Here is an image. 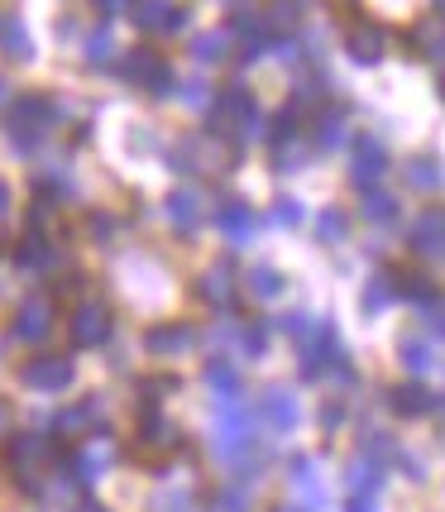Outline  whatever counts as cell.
<instances>
[{
    "label": "cell",
    "instance_id": "1",
    "mask_svg": "<svg viewBox=\"0 0 445 512\" xmlns=\"http://www.w3.org/2000/svg\"><path fill=\"white\" fill-rule=\"evenodd\" d=\"M297 345H302V374L307 379H321L340 359V335H335L331 316H307V331L297 335Z\"/></svg>",
    "mask_w": 445,
    "mask_h": 512
},
{
    "label": "cell",
    "instance_id": "2",
    "mask_svg": "<svg viewBox=\"0 0 445 512\" xmlns=\"http://www.w3.org/2000/svg\"><path fill=\"white\" fill-rule=\"evenodd\" d=\"M211 120H216V130L211 134H225L230 125H235L240 134H259V106H254V96H249L245 87H225Z\"/></svg>",
    "mask_w": 445,
    "mask_h": 512
},
{
    "label": "cell",
    "instance_id": "3",
    "mask_svg": "<svg viewBox=\"0 0 445 512\" xmlns=\"http://www.w3.org/2000/svg\"><path fill=\"white\" fill-rule=\"evenodd\" d=\"M125 77H130L134 87H149L154 96H163V91L173 87V67L163 63L154 48H134L130 58H125Z\"/></svg>",
    "mask_w": 445,
    "mask_h": 512
},
{
    "label": "cell",
    "instance_id": "4",
    "mask_svg": "<svg viewBox=\"0 0 445 512\" xmlns=\"http://www.w3.org/2000/svg\"><path fill=\"white\" fill-rule=\"evenodd\" d=\"M407 245L422 259H445V206H431L417 216V225L407 230Z\"/></svg>",
    "mask_w": 445,
    "mask_h": 512
},
{
    "label": "cell",
    "instance_id": "5",
    "mask_svg": "<svg viewBox=\"0 0 445 512\" xmlns=\"http://www.w3.org/2000/svg\"><path fill=\"white\" fill-rule=\"evenodd\" d=\"M345 53H350L355 63H364V67L383 63V53H388V34H383V24L355 20L350 24V34H345Z\"/></svg>",
    "mask_w": 445,
    "mask_h": 512
},
{
    "label": "cell",
    "instance_id": "6",
    "mask_svg": "<svg viewBox=\"0 0 445 512\" xmlns=\"http://www.w3.org/2000/svg\"><path fill=\"white\" fill-rule=\"evenodd\" d=\"M134 24L149 34H178L187 24V10L173 0H134Z\"/></svg>",
    "mask_w": 445,
    "mask_h": 512
},
{
    "label": "cell",
    "instance_id": "7",
    "mask_svg": "<svg viewBox=\"0 0 445 512\" xmlns=\"http://www.w3.org/2000/svg\"><path fill=\"white\" fill-rule=\"evenodd\" d=\"M388 173V149H383V139L374 134H359L355 139V187H374V182Z\"/></svg>",
    "mask_w": 445,
    "mask_h": 512
},
{
    "label": "cell",
    "instance_id": "8",
    "mask_svg": "<svg viewBox=\"0 0 445 512\" xmlns=\"http://www.w3.org/2000/svg\"><path fill=\"white\" fill-rule=\"evenodd\" d=\"M106 335H111V312H106L101 302H82V307L72 312V340H77L82 350L101 345Z\"/></svg>",
    "mask_w": 445,
    "mask_h": 512
},
{
    "label": "cell",
    "instance_id": "9",
    "mask_svg": "<svg viewBox=\"0 0 445 512\" xmlns=\"http://www.w3.org/2000/svg\"><path fill=\"white\" fill-rule=\"evenodd\" d=\"M249 431H254V422H249V412L245 407H235V398L221 402V426H216V446L225 450V455H235V450H245L249 446Z\"/></svg>",
    "mask_w": 445,
    "mask_h": 512
},
{
    "label": "cell",
    "instance_id": "10",
    "mask_svg": "<svg viewBox=\"0 0 445 512\" xmlns=\"http://www.w3.org/2000/svg\"><path fill=\"white\" fill-rule=\"evenodd\" d=\"M221 134H192L187 144L178 149V163H182V173H197V168H216V163H225V149L216 144Z\"/></svg>",
    "mask_w": 445,
    "mask_h": 512
},
{
    "label": "cell",
    "instance_id": "11",
    "mask_svg": "<svg viewBox=\"0 0 445 512\" xmlns=\"http://www.w3.org/2000/svg\"><path fill=\"white\" fill-rule=\"evenodd\" d=\"M388 407L398 412V417H426V412H436V393L422 388V383H398V388H388Z\"/></svg>",
    "mask_w": 445,
    "mask_h": 512
},
{
    "label": "cell",
    "instance_id": "12",
    "mask_svg": "<svg viewBox=\"0 0 445 512\" xmlns=\"http://www.w3.org/2000/svg\"><path fill=\"white\" fill-rule=\"evenodd\" d=\"M264 412H268V426H273L278 436L297 431V422H302V407H297V393H292V388H268Z\"/></svg>",
    "mask_w": 445,
    "mask_h": 512
},
{
    "label": "cell",
    "instance_id": "13",
    "mask_svg": "<svg viewBox=\"0 0 445 512\" xmlns=\"http://www.w3.org/2000/svg\"><path fill=\"white\" fill-rule=\"evenodd\" d=\"M48 326H53V302L48 297H29L20 307V316H15V335L20 340H44Z\"/></svg>",
    "mask_w": 445,
    "mask_h": 512
},
{
    "label": "cell",
    "instance_id": "14",
    "mask_svg": "<svg viewBox=\"0 0 445 512\" xmlns=\"http://www.w3.org/2000/svg\"><path fill=\"white\" fill-rule=\"evenodd\" d=\"M402 178H407V187H417V192H441L445 163L436 154H417L402 163Z\"/></svg>",
    "mask_w": 445,
    "mask_h": 512
},
{
    "label": "cell",
    "instance_id": "15",
    "mask_svg": "<svg viewBox=\"0 0 445 512\" xmlns=\"http://www.w3.org/2000/svg\"><path fill=\"white\" fill-rule=\"evenodd\" d=\"M407 48L417 58H431V63H445V29L441 20H422L412 34H407Z\"/></svg>",
    "mask_w": 445,
    "mask_h": 512
},
{
    "label": "cell",
    "instance_id": "16",
    "mask_svg": "<svg viewBox=\"0 0 445 512\" xmlns=\"http://www.w3.org/2000/svg\"><path fill=\"white\" fill-rule=\"evenodd\" d=\"M24 383H29V388H67V383H72V364H67V359H34V364H29V369H24Z\"/></svg>",
    "mask_w": 445,
    "mask_h": 512
},
{
    "label": "cell",
    "instance_id": "17",
    "mask_svg": "<svg viewBox=\"0 0 445 512\" xmlns=\"http://www.w3.org/2000/svg\"><path fill=\"white\" fill-rule=\"evenodd\" d=\"M292 489L302 493L312 508H321V503H326V484L316 479V460H312V455H297V460H292Z\"/></svg>",
    "mask_w": 445,
    "mask_h": 512
},
{
    "label": "cell",
    "instance_id": "18",
    "mask_svg": "<svg viewBox=\"0 0 445 512\" xmlns=\"http://www.w3.org/2000/svg\"><path fill=\"white\" fill-rule=\"evenodd\" d=\"M398 359H402V369H407V374H417V379L436 369V350H431L426 340H417V335H402L398 340Z\"/></svg>",
    "mask_w": 445,
    "mask_h": 512
},
{
    "label": "cell",
    "instance_id": "19",
    "mask_svg": "<svg viewBox=\"0 0 445 512\" xmlns=\"http://www.w3.org/2000/svg\"><path fill=\"white\" fill-rule=\"evenodd\" d=\"M221 230L230 245H249V235H254V211H249L245 201H230L221 206Z\"/></svg>",
    "mask_w": 445,
    "mask_h": 512
},
{
    "label": "cell",
    "instance_id": "20",
    "mask_svg": "<svg viewBox=\"0 0 445 512\" xmlns=\"http://www.w3.org/2000/svg\"><path fill=\"white\" fill-rule=\"evenodd\" d=\"M201 216H206L201 192H173V197H168V221L178 225V230H197Z\"/></svg>",
    "mask_w": 445,
    "mask_h": 512
},
{
    "label": "cell",
    "instance_id": "21",
    "mask_svg": "<svg viewBox=\"0 0 445 512\" xmlns=\"http://www.w3.org/2000/svg\"><path fill=\"white\" fill-rule=\"evenodd\" d=\"M201 297L211 302V307H230L235 302V283H230V268L216 264L206 278H201Z\"/></svg>",
    "mask_w": 445,
    "mask_h": 512
},
{
    "label": "cell",
    "instance_id": "22",
    "mask_svg": "<svg viewBox=\"0 0 445 512\" xmlns=\"http://www.w3.org/2000/svg\"><path fill=\"white\" fill-rule=\"evenodd\" d=\"M350 489H355V493H379L383 489V465H379V460L355 455V460H350Z\"/></svg>",
    "mask_w": 445,
    "mask_h": 512
},
{
    "label": "cell",
    "instance_id": "23",
    "mask_svg": "<svg viewBox=\"0 0 445 512\" xmlns=\"http://www.w3.org/2000/svg\"><path fill=\"white\" fill-rule=\"evenodd\" d=\"M187 345H192V326H154V331H149V350H154V355H173V350H187Z\"/></svg>",
    "mask_w": 445,
    "mask_h": 512
},
{
    "label": "cell",
    "instance_id": "24",
    "mask_svg": "<svg viewBox=\"0 0 445 512\" xmlns=\"http://www.w3.org/2000/svg\"><path fill=\"white\" fill-rule=\"evenodd\" d=\"M206 383H211V393H216L221 402L240 398V374H235L225 359H211V364H206Z\"/></svg>",
    "mask_w": 445,
    "mask_h": 512
},
{
    "label": "cell",
    "instance_id": "25",
    "mask_svg": "<svg viewBox=\"0 0 445 512\" xmlns=\"http://www.w3.org/2000/svg\"><path fill=\"white\" fill-rule=\"evenodd\" d=\"M340 139H345V115L340 111H321L316 115V134H312V144L316 149H326V154H331V149H340Z\"/></svg>",
    "mask_w": 445,
    "mask_h": 512
},
{
    "label": "cell",
    "instance_id": "26",
    "mask_svg": "<svg viewBox=\"0 0 445 512\" xmlns=\"http://www.w3.org/2000/svg\"><path fill=\"white\" fill-rule=\"evenodd\" d=\"M249 292L264 297V302H278V297L288 292V278H283L278 268H254V273H249Z\"/></svg>",
    "mask_w": 445,
    "mask_h": 512
},
{
    "label": "cell",
    "instance_id": "27",
    "mask_svg": "<svg viewBox=\"0 0 445 512\" xmlns=\"http://www.w3.org/2000/svg\"><path fill=\"white\" fill-rule=\"evenodd\" d=\"M393 302V273H379V278H369L364 283V292H359V307L374 316V312H383Z\"/></svg>",
    "mask_w": 445,
    "mask_h": 512
},
{
    "label": "cell",
    "instance_id": "28",
    "mask_svg": "<svg viewBox=\"0 0 445 512\" xmlns=\"http://www.w3.org/2000/svg\"><path fill=\"white\" fill-rule=\"evenodd\" d=\"M316 235H321V245H340V240L350 235V216H345L340 206H326L321 221H316Z\"/></svg>",
    "mask_w": 445,
    "mask_h": 512
},
{
    "label": "cell",
    "instance_id": "29",
    "mask_svg": "<svg viewBox=\"0 0 445 512\" xmlns=\"http://www.w3.org/2000/svg\"><path fill=\"white\" fill-rule=\"evenodd\" d=\"M364 216L379 225H393L398 221V201L388 197V192H379V187H364Z\"/></svg>",
    "mask_w": 445,
    "mask_h": 512
},
{
    "label": "cell",
    "instance_id": "30",
    "mask_svg": "<svg viewBox=\"0 0 445 512\" xmlns=\"http://www.w3.org/2000/svg\"><path fill=\"white\" fill-rule=\"evenodd\" d=\"M225 48H230V34H201L192 53H197L201 63H225Z\"/></svg>",
    "mask_w": 445,
    "mask_h": 512
},
{
    "label": "cell",
    "instance_id": "31",
    "mask_svg": "<svg viewBox=\"0 0 445 512\" xmlns=\"http://www.w3.org/2000/svg\"><path fill=\"white\" fill-rule=\"evenodd\" d=\"M297 15H302V0H273V10H268L264 20H268V29L278 34V29H292Z\"/></svg>",
    "mask_w": 445,
    "mask_h": 512
},
{
    "label": "cell",
    "instance_id": "32",
    "mask_svg": "<svg viewBox=\"0 0 445 512\" xmlns=\"http://www.w3.org/2000/svg\"><path fill=\"white\" fill-rule=\"evenodd\" d=\"M0 44H5V53H10V58H20V63L29 58V34H24V29H20L15 20L0 29Z\"/></svg>",
    "mask_w": 445,
    "mask_h": 512
},
{
    "label": "cell",
    "instance_id": "33",
    "mask_svg": "<svg viewBox=\"0 0 445 512\" xmlns=\"http://www.w3.org/2000/svg\"><path fill=\"white\" fill-rule=\"evenodd\" d=\"M273 221H278V225H302V201H297V197H278V201H273Z\"/></svg>",
    "mask_w": 445,
    "mask_h": 512
},
{
    "label": "cell",
    "instance_id": "34",
    "mask_svg": "<svg viewBox=\"0 0 445 512\" xmlns=\"http://www.w3.org/2000/svg\"><path fill=\"white\" fill-rule=\"evenodd\" d=\"M245 350L254 359H264V350H268V331H264V326H249V331H245Z\"/></svg>",
    "mask_w": 445,
    "mask_h": 512
},
{
    "label": "cell",
    "instance_id": "35",
    "mask_svg": "<svg viewBox=\"0 0 445 512\" xmlns=\"http://www.w3.org/2000/svg\"><path fill=\"white\" fill-rule=\"evenodd\" d=\"M345 512H379V493H350Z\"/></svg>",
    "mask_w": 445,
    "mask_h": 512
},
{
    "label": "cell",
    "instance_id": "36",
    "mask_svg": "<svg viewBox=\"0 0 445 512\" xmlns=\"http://www.w3.org/2000/svg\"><path fill=\"white\" fill-rule=\"evenodd\" d=\"M278 331H283V335H292V340H297V335L307 331V316H302V312H288V316H278Z\"/></svg>",
    "mask_w": 445,
    "mask_h": 512
},
{
    "label": "cell",
    "instance_id": "37",
    "mask_svg": "<svg viewBox=\"0 0 445 512\" xmlns=\"http://www.w3.org/2000/svg\"><path fill=\"white\" fill-rule=\"evenodd\" d=\"M422 312H426V321H431V331L445 335V302H441V297H436L431 307H422Z\"/></svg>",
    "mask_w": 445,
    "mask_h": 512
},
{
    "label": "cell",
    "instance_id": "38",
    "mask_svg": "<svg viewBox=\"0 0 445 512\" xmlns=\"http://www.w3.org/2000/svg\"><path fill=\"white\" fill-rule=\"evenodd\" d=\"M216 512H245V498H240V493H221V498H216Z\"/></svg>",
    "mask_w": 445,
    "mask_h": 512
},
{
    "label": "cell",
    "instance_id": "39",
    "mask_svg": "<svg viewBox=\"0 0 445 512\" xmlns=\"http://www.w3.org/2000/svg\"><path fill=\"white\" fill-rule=\"evenodd\" d=\"M340 417H345V407H340V402L321 407V426H340Z\"/></svg>",
    "mask_w": 445,
    "mask_h": 512
},
{
    "label": "cell",
    "instance_id": "40",
    "mask_svg": "<svg viewBox=\"0 0 445 512\" xmlns=\"http://www.w3.org/2000/svg\"><path fill=\"white\" fill-rule=\"evenodd\" d=\"M101 5H106V10H120V5H125V0H101Z\"/></svg>",
    "mask_w": 445,
    "mask_h": 512
},
{
    "label": "cell",
    "instance_id": "41",
    "mask_svg": "<svg viewBox=\"0 0 445 512\" xmlns=\"http://www.w3.org/2000/svg\"><path fill=\"white\" fill-rule=\"evenodd\" d=\"M441 101H445V72H441Z\"/></svg>",
    "mask_w": 445,
    "mask_h": 512
},
{
    "label": "cell",
    "instance_id": "42",
    "mask_svg": "<svg viewBox=\"0 0 445 512\" xmlns=\"http://www.w3.org/2000/svg\"><path fill=\"white\" fill-rule=\"evenodd\" d=\"M436 10H441V15H445V0H436Z\"/></svg>",
    "mask_w": 445,
    "mask_h": 512
},
{
    "label": "cell",
    "instance_id": "43",
    "mask_svg": "<svg viewBox=\"0 0 445 512\" xmlns=\"http://www.w3.org/2000/svg\"><path fill=\"white\" fill-rule=\"evenodd\" d=\"M283 512H307V508H283Z\"/></svg>",
    "mask_w": 445,
    "mask_h": 512
},
{
    "label": "cell",
    "instance_id": "44",
    "mask_svg": "<svg viewBox=\"0 0 445 512\" xmlns=\"http://www.w3.org/2000/svg\"><path fill=\"white\" fill-rule=\"evenodd\" d=\"M0 101H5V82H0Z\"/></svg>",
    "mask_w": 445,
    "mask_h": 512
},
{
    "label": "cell",
    "instance_id": "45",
    "mask_svg": "<svg viewBox=\"0 0 445 512\" xmlns=\"http://www.w3.org/2000/svg\"><path fill=\"white\" fill-rule=\"evenodd\" d=\"M82 512H101V508H82Z\"/></svg>",
    "mask_w": 445,
    "mask_h": 512
}]
</instances>
